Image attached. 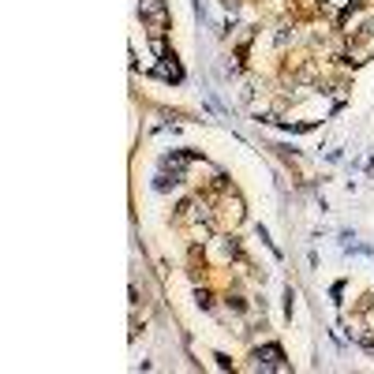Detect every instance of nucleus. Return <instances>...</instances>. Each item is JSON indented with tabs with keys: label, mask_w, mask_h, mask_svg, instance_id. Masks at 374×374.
<instances>
[{
	"label": "nucleus",
	"mask_w": 374,
	"mask_h": 374,
	"mask_svg": "<svg viewBox=\"0 0 374 374\" xmlns=\"http://www.w3.org/2000/svg\"><path fill=\"white\" fill-rule=\"evenodd\" d=\"M165 64H157V75L162 79H180V64H176V57H162Z\"/></svg>",
	"instance_id": "f03ea898"
},
{
	"label": "nucleus",
	"mask_w": 374,
	"mask_h": 374,
	"mask_svg": "<svg viewBox=\"0 0 374 374\" xmlns=\"http://www.w3.org/2000/svg\"><path fill=\"white\" fill-rule=\"evenodd\" d=\"M259 367L262 370H288V363H280V348H273V344H270V348H259Z\"/></svg>",
	"instance_id": "f257e3e1"
}]
</instances>
